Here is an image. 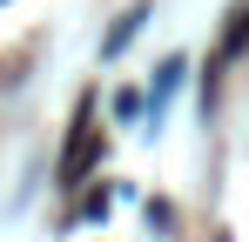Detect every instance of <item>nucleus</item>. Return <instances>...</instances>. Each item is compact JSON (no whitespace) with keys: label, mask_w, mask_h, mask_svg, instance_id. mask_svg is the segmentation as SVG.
Listing matches in <instances>:
<instances>
[{"label":"nucleus","mask_w":249,"mask_h":242,"mask_svg":"<svg viewBox=\"0 0 249 242\" xmlns=\"http://www.w3.org/2000/svg\"><path fill=\"white\" fill-rule=\"evenodd\" d=\"M88 115H94V101H81V115H74V141H68V155H61V182H68V189L94 168V121H88Z\"/></svg>","instance_id":"f257e3e1"},{"label":"nucleus","mask_w":249,"mask_h":242,"mask_svg":"<svg viewBox=\"0 0 249 242\" xmlns=\"http://www.w3.org/2000/svg\"><path fill=\"white\" fill-rule=\"evenodd\" d=\"M135 27H142V7H128L122 20H115V27H108V40H101V61H115V54H122L128 40H135Z\"/></svg>","instance_id":"f03ea898"},{"label":"nucleus","mask_w":249,"mask_h":242,"mask_svg":"<svg viewBox=\"0 0 249 242\" xmlns=\"http://www.w3.org/2000/svg\"><path fill=\"white\" fill-rule=\"evenodd\" d=\"M243 47H249V0H236L229 27H222V54H243Z\"/></svg>","instance_id":"7ed1b4c3"},{"label":"nucleus","mask_w":249,"mask_h":242,"mask_svg":"<svg viewBox=\"0 0 249 242\" xmlns=\"http://www.w3.org/2000/svg\"><path fill=\"white\" fill-rule=\"evenodd\" d=\"M175 87H182V61H168L162 74H155V87H148V108H162V101L175 94Z\"/></svg>","instance_id":"20e7f679"}]
</instances>
